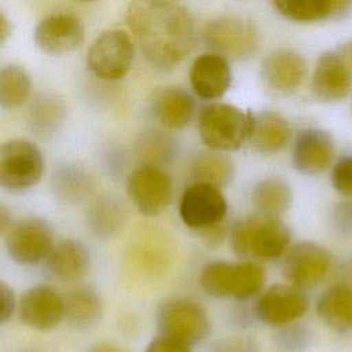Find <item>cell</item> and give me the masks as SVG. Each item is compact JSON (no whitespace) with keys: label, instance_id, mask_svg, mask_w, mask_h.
<instances>
[{"label":"cell","instance_id":"6da1fadb","mask_svg":"<svg viewBox=\"0 0 352 352\" xmlns=\"http://www.w3.org/2000/svg\"><path fill=\"white\" fill-rule=\"evenodd\" d=\"M125 21L144 58L157 69H173L194 45V19L180 3L131 1L125 10Z\"/></svg>","mask_w":352,"mask_h":352},{"label":"cell","instance_id":"7a4b0ae2","mask_svg":"<svg viewBox=\"0 0 352 352\" xmlns=\"http://www.w3.org/2000/svg\"><path fill=\"white\" fill-rule=\"evenodd\" d=\"M289 227L275 216L254 213L239 220L231 230L232 250L246 258H275L287 252Z\"/></svg>","mask_w":352,"mask_h":352},{"label":"cell","instance_id":"3957f363","mask_svg":"<svg viewBox=\"0 0 352 352\" xmlns=\"http://www.w3.org/2000/svg\"><path fill=\"white\" fill-rule=\"evenodd\" d=\"M264 282V268L253 261H209L199 272L201 287L213 297L248 300L261 290Z\"/></svg>","mask_w":352,"mask_h":352},{"label":"cell","instance_id":"277c9868","mask_svg":"<svg viewBox=\"0 0 352 352\" xmlns=\"http://www.w3.org/2000/svg\"><path fill=\"white\" fill-rule=\"evenodd\" d=\"M252 114L228 103H212L198 118L201 140L213 151L239 148L249 139Z\"/></svg>","mask_w":352,"mask_h":352},{"label":"cell","instance_id":"5b68a950","mask_svg":"<svg viewBox=\"0 0 352 352\" xmlns=\"http://www.w3.org/2000/svg\"><path fill=\"white\" fill-rule=\"evenodd\" d=\"M157 324L161 336L188 346L202 342L210 331V322L204 307L183 297L166 300L160 305Z\"/></svg>","mask_w":352,"mask_h":352},{"label":"cell","instance_id":"8992f818","mask_svg":"<svg viewBox=\"0 0 352 352\" xmlns=\"http://www.w3.org/2000/svg\"><path fill=\"white\" fill-rule=\"evenodd\" d=\"M202 37L216 54L231 59H246L258 47L256 25L243 16L219 15L206 22Z\"/></svg>","mask_w":352,"mask_h":352},{"label":"cell","instance_id":"52a82bcc","mask_svg":"<svg viewBox=\"0 0 352 352\" xmlns=\"http://www.w3.org/2000/svg\"><path fill=\"white\" fill-rule=\"evenodd\" d=\"M44 161L38 147L26 139H12L0 148V184L8 191H23L41 177Z\"/></svg>","mask_w":352,"mask_h":352},{"label":"cell","instance_id":"ba28073f","mask_svg":"<svg viewBox=\"0 0 352 352\" xmlns=\"http://www.w3.org/2000/svg\"><path fill=\"white\" fill-rule=\"evenodd\" d=\"M135 45L129 34L121 29H110L99 34L87 52V66L99 78L120 80L131 69Z\"/></svg>","mask_w":352,"mask_h":352},{"label":"cell","instance_id":"9c48e42d","mask_svg":"<svg viewBox=\"0 0 352 352\" xmlns=\"http://www.w3.org/2000/svg\"><path fill=\"white\" fill-rule=\"evenodd\" d=\"M179 214L187 227L205 231L224 223L227 202L219 187L194 182L182 192Z\"/></svg>","mask_w":352,"mask_h":352},{"label":"cell","instance_id":"30bf717a","mask_svg":"<svg viewBox=\"0 0 352 352\" xmlns=\"http://www.w3.org/2000/svg\"><path fill=\"white\" fill-rule=\"evenodd\" d=\"M333 256L324 246L302 241L287 249L283 258V275L287 282L301 290L319 285L330 271Z\"/></svg>","mask_w":352,"mask_h":352},{"label":"cell","instance_id":"8fae6325","mask_svg":"<svg viewBox=\"0 0 352 352\" xmlns=\"http://www.w3.org/2000/svg\"><path fill=\"white\" fill-rule=\"evenodd\" d=\"M126 191L140 213L157 216L170 204L172 179L162 168L146 164L128 175Z\"/></svg>","mask_w":352,"mask_h":352},{"label":"cell","instance_id":"7c38bea8","mask_svg":"<svg viewBox=\"0 0 352 352\" xmlns=\"http://www.w3.org/2000/svg\"><path fill=\"white\" fill-rule=\"evenodd\" d=\"M10 257L23 265H33L47 258L54 249L50 226L37 217L23 219L4 234Z\"/></svg>","mask_w":352,"mask_h":352},{"label":"cell","instance_id":"4fadbf2b","mask_svg":"<svg viewBox=\"0 0 352 352\" xmlns=\"http://www.w3.org/2000/svg\"><path fill=\"white\" fill-rule=\"evenodd\" d=\"M309 300L304 290L290 283H276L264 290L256 304V316L271 326L283 327L305 315Z\"/></svg>","mask_w":352,"mask_h":352},{"label":"cell","instance_id":"5bb4252c","mask_svg":"<svg viewBox=\"0 0 352 352\" xmlns=\"http://www.w3.org/2000/svg\"><path fill=\"white\" fill-rule=\"evenodd\" d=\"M36 45L45 54L62 55L77 48L84 38V26L78 16L55 12L44 16L34 28Z\"/></svg>","mask_w":352,"mask_h":352},{"label":"cell","instance_id":"9a60e30c","mask_svg":"<svg viewBox=\"0 0 352 352\" xmlns=\"http://www.w3.org/2000/svg\"><path fill=\"white\" fill-rule=\"evenodd\" d=\"M19 319L29 327L47 331L65 319L63 297L47 285L28 289L18 301Z\"/></svg>","mask_w":352,"mask_h":352},{"label":"cell","instance_id":"2e32d148","mask_svg":"<svg viewBox=\"0 0 352 352\" xmlns=\"http://www.w3.org/2000/svg\"><path fill=\"white\" fill-rule=\"evenodd\" d=\"M336 154L333 136L320 128L301 129L293 143V166L304 175L315 176L326 170Z\"/></svg>","mask_w":352,"mask_h":352},{"label":"cell","instance_id":"e0dca14e","mask_svg":"<svg viewBox=\"0 0 352 352\" xmlns=\"http://www.w3.org/2000/svg\"><path fill=\"white\" fill-rule=\"evenodd\" d=\"M307 76V62L301 54L289 48L270 52L261 63L264 85L279 95L293 94Z\"/></svg>","mask_w":352,"mask_h":352},{"label":"cell","instance_id":"ac0fdd59","mask_svg":"<svg viewBox=\"0 0 352 352\" xmlns=\"http://www.w3.org/2000/svg\"><path fill=\"white\" fill-rule=\"evenodd\" d=\"M351 87V73L341 55L326 51L319 55L311 81L314 96L323 103L342 100Z\"/></svg>","mask_w":352,"mask_h":352},{"label":"cell","instance_id":"d6986e66","mask_svg":"<svg viewBox=\"0 0 352 352\" xmlns=\"http://www.w3.org/2000/svg\"><path fill=\"white\" fill-rule=\"evenodd\" d=\"M190 84L202 99L221 98L231 85V69L227 59L216 52L197 56L190 67Z\"/></svg>","mask_w":352,"mask_h":352},{"label":"cell","instance_id":"ffe728a7","mask_svg":"<svg viewBox=\"0 0 352 352\" xmlns=\"http://www.w3.org/2000/svg\"><path fill=\"white\" fill-rule=\"evenodd\" d=\"M274 8L285 18L294 22H318L345 16L351 8L349 0H276Z\"/></svg>","mask_w":352,"mask_h":352},{"label":"cell","instance_id":"44dd1931","mask_svg":"<svg viewBox=\"0 0 352 352\" xmlns=\"http://www.w3.org/2000/svg\"><path fill=\"white\" fill-rule=\"evenodd\" d=\"M154 117L166 128L179 129L186 126L195 110V104L188 92L177 87L158 89L151 100Z\"/></svg>","mask_w":352,"mask_h":352},{"label":"cell","instance_id":"7402d4cb","mask_svg":"<svg viewBox=\"0 0 352 352\" xmlns=\"http://www.w3.org/2000/svg\"><path fill=\"white\" fill-rule=\"evenodd\" d=\"M290 139L287 120L276 111H260L252 114L249 140L261 154H274L282 150Z\"/></svg>","mask_w":352,"mask_h":352},{"label":"cell","instance_id":"603a6c76","mask_svg":"<svg viewBox=\"0 0 352 352\" xmlns=\"http://www.w3.org/2000/svg\"><path fill=\"white\" fill-rule=\"evenodd\" d=\"M91 257L84 243L76 239L59 242L47 257L50 272L62 282L81 279L89 268Z\"/></svg>","mask_w":352,"mask_h":352},{"label":"cell","instance_id":"cb8c5ba5","mask_svg":"<svg viewBox=\"0 0 352 352\" xmlns=\"http://www.w3.org/2000/svg\"><path fill=\"white\" fill-rule=\"evenodd\" d=\"M316 314L329 329L337 333L352 330V286L336 283L326 289L318 298Z\"/></svg>","mask_w":352,"mask_h":352},{"label":"cell","instance_id":"d4e9b609","mask_svg":"<svg viewBox=\"0 0 352 352\" xmlns=\"http://www.w3.org/2000/svg\"><path fill=\"white\" fill-rule=\"evenodd\" d=\"M65 300V320L77 330L95 326L103 314V302L99 293L91 286H78L70 290Z\"/></svg>","mask_w":352,"mask_h":352},{"label":"cell","instance_id":"484cf974","mask_svg":"<svg viewBox=\"0 0 352 352\" xmlns=\"http://www.w3.org/2000/svg\"><path fill=\"white\" fill-rule=\"evenodd\" d=\"M293 199L290 184L279 176H268L261 179L252 191V201L258 213L279 217L285 213Z\"/></svg>","mask_w":352,"mask_h":352},{"label":"cell","instance_id":"4316f807","mask_svg":"<svg viewBox=\"0 0 352 352\" xmlns=\"http://www.w3.org/2000/svg\"><path fill=\"white\" fill-rule=\"evenodd\" d=\"M52 187L59 199L76 204L91 194L94 182L92 176L84 168L66 164L54 172Z\"/></svg>","mask_w":352,"mask_h":352},{"label":"cell","instance_id":"83f0119b","mask_svg":"<svg viewBox=\"0 0 352 352\" xmlns=\"http://www.w3.org/2000/svg\"><path fill=\"white\" fill-rule=\"evenodd\" d=\"M191 175L198 183H206L220 188L232 180L234 164L220 151H204L194 158Z\"/></svg>","mask_w":352,"mask_h":352},{"label":"cell","instance_id":"f1b7e54d","mask_svg":"<svg viewBox=\"0 0 352 352\" xmlns=\"http://www.w3.org/2000/svg\"><path fill=\"white\" fill-rule=\"evenodd\" d=\"M124 220V208L114 197L98 198L88 210V226L98 236L114 234Z\"/></svg>","mask_w":352,"mask_h":352},{"label":"cell","instance_id":"f546056e","mask_svg":"<svg viewBox=\"0 0 352 352\" xmlns=\"http://www.w3.org/2000/svg\"><path fill=\"white\" fill-rule=\"evenodd\" d=\"M30 77L18 65H7L0 72V103L4 109H15L25 103L30 94Z\"/></svg>","mask_w":352,"mask_h":352},{"label":"cell","instance_id":"4dcf8cb0","mask_svg":"<svg viewBox=\"0 0 352 352\" xmlns=\"http://www.w3.org/2000/svg\"><path fill=\"white\" fill-rule=\"evenodd\" d=\"M65 107L55 96L44 95L38 98L30 109V125L36 133L45 136L54 133L63 120Z\"/></svg>","mask_w":352,"mask_h":352},{"label":"cell","instance_id":"1f68e13d","mask_svg":"<svg viewBox=\"0 0 352 352\" xmlns=\"http://www.w3.org/2000/svg\"><path fill=\"white\" fill-rule=\"evenodd\" d=\"M331 184L341 197L352 199V154L342 155L333 164Z\"/></svg>","mask_w":352,"mask_h":352},{"label":"cell","instance_id":"d6a6232c","mask_svg":"<svg viewBox=\"0 0 352 352\" xmlns=\"http://www.w3.org/2000/svg\"><path fill=\"white\" fill-rule=\"evenodd\" d=\"M330 228L340 238L352 236V199L344 198L337 202L330 213Z\"/></svg>","mask_w":352,"mask_h":352},{"label":"cell","instance_id":"836d02e7","mask_svg":"<svg viewBox=\"0 0 352 352\" xmlns=\"http://www.w3.org/2000/svg\"><path fill=\"white\" fill-rule=\"evenodd\" d=\"M208 352H258V344L248 336H228L216 340Z\"/></svg>","mask_w":352,"mask_h":352},{"label":"cell","instance_id":"e575fe53","mask_svg":"<svg viewBox=\"0 0 352 352\" xmlns=\"http://www.w3.org/2000/svg\"><path fill=\"white\" fill-rule=\"evenodd\" d=\"M278 344L286 351H296L304 346L305 344V333L300 327L294 326H283L278 334Z\"/></svg>","mask_w":352,"mask_h":352},{"label":"cell","instance_id":"d590c367","mask_svg":"<svg viewBox=\"0 0 352 352\" xmlns=\"http://www.w3.org/2000/svg\"><path fill=\"white\" fill-rule=\"evenodd\" d=\"M144 352H191V346L173 338L158 336L147 344Z\"/></svg>","mask_w":352,"mask_h":352},{"label":"cell","instance_id":"8d00e7d4","mask_svg":"<svg viewBox=\"0 0 352 352\" xmlns=\"http://www.w3.org/2000/svg\"><path fill=\"white\" fill-rule=\"evenodd\" d=\"M0 300H1V308H0V322L6 323L18 309V302L15 300V294L12 289L6 283L0 282Z\"/></svg>","mask_w":352,"mask_h":352},{"label":"cell","instance_id":"74e56055","mask_svg":"<svg viewBox=\"0 0 352 352\" xmlns=\"http://www.w3.org/2000/svg\"><path fill=\"white\" fill-rule=\"evenodd\" d=\"M338 54L341 55V58L344 59L345 65H346L348 69H349V73L352 74V40H349V41H346L345 44H342V45L340 47Z\"/></svg>","mask_w":352,"mask_h":352},{"label":"cell","instance_id":"f35d334b","mask_svg":"<svg viewBox=\"0 0 352 352\" xmlns=\"http://www.w3.org/2000/svg\"><path fill=\"white\" fill-rule=\"evenodd\" d=\"M10 33H11L10 19L6 16L3 11H0V41L4 43L6 38L10 36Z\"/></svg>","mask_w":352,"mask_h":352},{"label":"cell","instance_id":"ab89813d","mask_svg":"<svg viewBox=\"0 0 352 352\" xmlns=\"http://www.w3.org/2000/svg\"><path fill=\"white\" fill-rule=\"evenodd\" d=\"M88 352H126V351H124L122 348H120L114 344H110V342H100V344L94 345Z\"/></svg>","mask_w":352,"mask_h":352},{"label":"cell","instance_id":"60d3db41","mask_svg":"<svg viewBox=\"0 0 352 352\" xmlns=\"http://www.w3.org/2000/svg\"><path fill=\"white\" fill-rule=\"evenodd\" d=\"M11 226H12L11 224V214L8 213L7 208L4 205H1L0 206V228H1V232L6 234L10 230Z\"/></svg>","mask_w":352,"mask_h":352}]
</instances>
